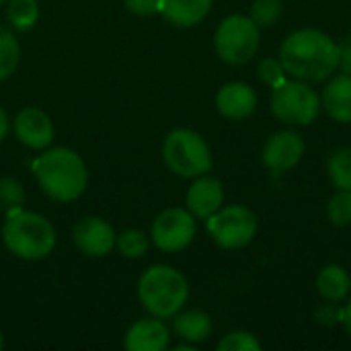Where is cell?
I'll return each instance as SVG.
<instances>
[{
  "label": "cell",
  "instance_id": "cell-15",
  "mask_svg": "<svg viewBox=\"0 0 351 351\" xmlns=\"http://www.w3.org/2000/svg\"><path fill=\"white\" fill-rule=\"evenodd\" d=\"M171 343L169 327L162 319H140L134 323L123 337V348L128 351H165Z\"/></svg>",
  "mask_w": 351,
  "mask_h": 351
},
{
  "label": "cell",
  "instance_id": "cell-27",
  "mask_svg": "<svg viewBox=\"0 0 351 351\" xmlns=\"http://www.w3.org/2000/svg\"><path fill=\"white\" fill-rule=\"evenodd\" d=\"M220 351H261L263 346L257 339V335L249 331H232L218 343Z\"/></svg>",
  "mask_w": 351,
  "mask_h": 351
},
{
  "label": "cell",
  "instance_id": "cell-14",
  "mask_svg": "<svg viewBox=\"0 0 351 351\" xmlns=\"http://www.w3.org/2000/svg\"><path fill=\"white\" fill-rule=\"evenodd\" d=\"M187 210L195 216V220H208L216 214L224 204V187L216 177L202 175L195 177L185 195Z\"/></svg>",
  "mask_w": 351,
  "mask_h": 351
},
{
  "label": "cell",
  "instance_id": "cell-8",
  "mask_svg": "<svg viewBox=\"0 0 351 351\" xmlns=\"http://www.w3.org/2000/svg\"><path fill=\"white\" fill-rule=\"evenodd\" d=\"M208 234L212 241L226 249V251H237L253 243L259 222L257 214L247 208V206H222L216 214H212L206 220Z\"/></svg>",
  "mask_w": 351,
  "mask_h": 351
},
{
  "label": "cell",
  "instance_id": "cell-21",
  "mask_svg": "<svg viewBox=\"0 0 351 351\" xmlns=\"http://www.w3.org/2000/svg\"><path fill=\"white\" fill-rule=\"evenodd\" d=\"M21 62V45L12 29L0 25V80L12 76Z\"/></svg>",
  "mask_w": 351,
  "mask_h": 351
},
{
  "label": "cell",
  "instance_id": "cell-4",
  "mask_svg": "<svg viewBox=\"0 0 351 351\" xmlns=\"http://www.w3.org/2000/svg\"><path fill=\"white\" fill-rule=\"evenodd\" d=\"M142 306L158 319H173L189 298L187 278L171 265H152L138 280Z\"/></svg>",
  "mask_w": 351,
  "mask_h": 351
},
{
  "label": "cell",
  "instance_id": "cell-34",
  "mask_svg": "<svg viewBox=\"0 0 351 351\" xmlns=\"http://www.w3.org/2000/svg\"><path fill=\"white\" fill-rule=\"evenodd\" d=\"M4 2H6V0H0V4H4Z\"/></svg>",
  "mask_w": 351,
  "mask_h": 351
},
{
  "label": "cell",
  "instance_id": "cell-28",
  "mask_svg": "<svg viewBox=\"0 0 351 351\" xmlns=\"http://www.w3.org/2000/svg\"><path fill=\"white\" fill-rule=\"evenodd\" d=\"M257 74H259L261 82L267 84L269 88H276L288 80V72H286L284 64L280 62V58H263L259 62Z\"/></svg>",
  "mask_w": 351,
  "mask_h": 351
},
{
  "label": "cell",
  "instance_id": "cell-19",
  "mask_svg": "<svg viewBox=\"0 0 351 351\" xmlns=\"http://www.w3.org/2000/svg\"><path fill=\"white\" fill-rule=\"evenodd\" d=\"M315 286H317V292L327 300V302H343L350 298L351 292V276L348 274L346 267L337 265V263H331V265H325L317 280H315Z\"/></svg>",
  "mask_w": 351,
  "mask_h": 351
},
{
  "label": "cell",
  "instance_id": "cell-13",
  "mask_svg": "<svg viewBox=\"0 0 351 351\" xmlns=\"http://www.w3.org/2000/svg\"><path fill=\"white\" fill-rule=\"evenodd\" d=\"M216 109L226 119L232 121L247 119L257 109V93L247 82L241 80L228 82L216 93Z\"/></svg>",
  "mask_w": 351,
  "mask_h": 351
},
{
  "label": "cell",
  "instance_id": "cell-26",
  "mask_svg": "<svg viewBox=\"0 0 351 351\" xmlns=\"http://www.w3.org/2000/svg\"><path fill=\"white\" fill-rule=\"evenodd\" d=\"M284 12V2L282 0H253L249 16L255 21L259 29L263 27H274Z\"/></svg>",
  "mask_w": 351,
  "mask_h": 351
},
{
  "label": "cell",
  "instance_id": "cell-9",
  "mask_svg": "<svg viewBox=\"0 0 351 351\" xmlns=\"http://www.w3.org/2000/svg\"><path fill=\"white\" fill-rule=\"evenodd\" d=\"M197 234L195 216L183 208H167L162 210L150 230V239L154 247L162 253H179L187 249Z\"/></svg>",
  "mask_w": 351,
  "mask_h": 351
},
{
  "label": "cell",
  "instance_id": "cell-5",
  "mask_svg": "<svg viewBox=\"0 0 351 351\" xmlns=\"http://www.w3.org/2000/svg\"><path fill=\"white\" fill-rule=\"evenodd\" d=\"M162 160L177 177L195 179L212 171L214 158L202 134L189 128H177L162 142Z\"/></svg>",
  "mask_w": 351,
  "mask_h": 351
},
{
  "label": "cell",
  "instance_id": "cell-18",
  "mask_svg": "<svg viewBox=\"0 0 351 351\" xmlns=\"http://www.w3.org/2000/svg\"><path fill=\"white\" fill-rule=\"evenodd\" d=\"M173 331L179 339H183L189 346L204 343L212 335V319L204 311H179L173 317Z\"/></svg>",
  "mask_w": 351,
  "mask_h": 351
},
{
  "label": "cell",
  "instance_id": "cell-1",
  "mask_svg": "<svg viewBox=\"0 0 351 351\" xmlns=\"http://www.w3.org/2000/svg\"><path fill=\"white\" fill-rule=\"evenodd\" d=\"M280 62L290 78L308 84L323 82L337 70L339 45L319 29H298L282 41Z\"/></svg>",
  "mask_w": 351,
  "mask_h": 351
},
{
  "label": "cell",
  "instance_id": "cell-2",
  "mask_svg": "<svg viewBox=\"0 0 351 351\" xmlns=\"http://www.w3.org/2000/svg\"><path fill=\"white\" fill-rule=\"evenodd\" d=\"M31 171L41 191L53 202H76L88 185L86 165L72 148H45L31 162Z\"/></svg>",
  "mask_w": 351,
  "mask_h": 351
},
{
  "label": "cell",
  "instance_id": "cell-23",
  "mask_svg": "<svg viewBox=\"0 0 351 351\" xmlns=\"http://www.w3.org/2000/svg\"><path fill=\"white\" fill-rule=\"evenodd\" d=\"M115 247L125 259H142L150 249V239L144 230L128 228V230L117 234Z\"/></svg>",
  "mask_w": 351,
  "mask_h": 351
},
{
  "label": "cell",
  "instance_id": "cell-22",
  "mask_svg": "<svg viewBox=\"0 0 351 351\" xmlns=\"http://www.w3.org/2000/svg\"><path fill=\"white\" fill-rule=\"evenodd\" d=\"M327 175L335 189L351 191V146H341L331 152L327 160Z\"/></svg>",
  "mask_w": 351,
  "mask_h": 351
},
{
  "label": "cell",
  "instance_id": "cell-6",
  "mask_svg": "<svg viewBox=\"0 0 351 351\" xmlns=\"http://www.w3.org/2000/svg\"><path fill=\"white\" fill-rule=\"evenodd\" d=\"M261 43V29L249 14L222 19L214 33V49L224 64L243 66L255 58Z\"/></svg>",
  "mask_w": 351,
  "mask_h": 351
},
{
  "label": "cell",
  "instance_id": "cell-10",
  "mask_svg": "<svg viewBox=\"0 0 351 351\" xmlns=\"http://www.w3.org/2000/svg\"><path fill=\"white\" fill-rule=\"evenodd\" d=\"M304 150H306V144L298 132L282 130V132H276L274 136H269V140L263 146L261 160L269 171L286 173L300 165Z\"/></svg>",
  "mask_w": 351,
  "mask_h": 351
},
{
  "label": "cell",
  "instance_id": "cell-3",
  "mask_svg": "<svg viewBox=\"0 0 351 351\" xmlns=\"http://www.w3.org/2000/svg\"><path fill=\"white\" fill-rule=\"evenodd\" d=\"M56 241V228L45 216L23 208L6 214L2 243L14 257L23 261H41L51 255Z\"/></svg>",
  "mask_w": 351,
  "mask_h": 351
},
{
  "label": "cell",
  "instance_id": "cell-30",
  "mask_svg": "<svg viewBox=\"0 0 351 351\" xmlns=\"http://www.w3.org/2000/svg\"><path fill=\"white\" fill-rule=\"evenodd\" d=\"M339 45V64L337 68L343 74H351V37H348L346 41L337 43Z\"/></svg>",
  "mask_w": 351,
  "mask_h": 351
},
{
  "label": "cell",
  "instance_id": "cell-12",
  "mask_svg": "<svg viewBox=\"0 0 351 351\" xmlns=\"http://www.w3.org/2000/svg\"><path fill=\"white\" fill-rule=\"evenodd\" d=\"M12 130L16 140L31 150H45L53 142V123L37 107H23L12 121Z\"/></svg>",
  "mask_w": 351,
  "mask_h": 351
},
{
  "label": "cell",
  "instance_id": "cell-7",
  "mask_svg": "<svg viewBox=\"0 0 351 351\" xmlns=\"http://www.w3.org/2000/svg\"><path fill=\"white\" fill-rule=\"evenodd\" d=\"M271 113L288 125H311L321 113V95L304 80H286L271 88Z\"/></svg>",
  "mask_w": 351,
  "mask_h": 351
},
{
  "label": "cell",
  "instance_id": "cell-31",
  "mask_svg": "<svg viewBox=\"0 0 351 351\" xmlns=\"http://www.w3.org/2000/svg\"><path fill=\"white\" fill-rule=\"evenodd\" d=\"M8 130H10V119H8L6 111L0 107V144H2L4 138L8 136Z\"/></svg>",
  "mask_w": 351,
  "mask_h": 351
},
{
  "label": "cell",
  "instance_id": "cell-17",
  "mask_svg": "<svg viewBox=\"0 0 351 351\" xmlns=\"http://www.w3.org/2000/svg\"><path fill=\"white\" fill-rule=\"evenodd\" d=\"M214 0H162L160 14L175 27L189 29L199 25L212 10Z\"/></svg>",
  "mask_w": 351,
  "mask_h": 351
},
{
  "label": "cell",
  "instance_id": "cell-29",
  "mask_svg": "<svg viewBox=\"0 0 351 351\" xmlns=\"http://www.w3.org/2000/svg\"><path fill=\"white\" fill-rule=\"evenodd\" d=\"M125 8L138 16H150L160 12V2L162 0H123Z\"/></svg>",
  "mask_w": 351,
  "mask_h": 351
},
{
  "label": "cell",
  "instance_id": "cell-11",
  "mask_svg": "<svg viewBox=\"0 0 351 351\" xmlns=\"http://www.w3.org/2000/svg\"><path fill=\"white\" fill-rule=\"evenodd\" d=\"M115 239L113 226L99 216H86L72 228V243L86 257H107L115 249Z\"/></svg>",
  "mask_w": 351,
  "mask_h": 351
},
{
  "label": "cell",
  "instance_id": "cell-32",
  "mask_svg": "<svg viewBox=\"0 0 351 351\" xmlns=\"http://www.w3.org/2000/svg\"><path fill=\"white\" fill-rule=\"evenodd\" d=\"M339 317H341V323H343L346 331L351 335V298H350V302L346 304V308L339 313Z\"/></svg>",
  "mask_w": 351,
  "mask_h": 351
},
{
  "label": "cell",
  "instance_id": "cell-20",
  "mask_svg": "<svg viewBox=\"0 0 351 351\" xmlns=\"http://www.w3.org/2000/svg\"><path fill=\"white\" fill-rule=\"evenodd\" d=\"M6 19L14 31L25 33L33 29L39 19V2L37 0H6Z\"/></svg>",
  "mask_w": 351,
  "mask_h": 351
},
{
  "label": "cell",
  "instance_id": "cell-25",
  "mask_svg": "<svg viewBox=\"0 0 351 351\" xmlns=\"http://www.w3.org/2000/svg\"><path fill=\"white\" fill-rule=\"evenodd\" d=\"M27 193L19 179L14 177H2L0 179V210L4 214L21 210L25 206Z\"/></svg>",
  "mask_w": 351,
  "mask_h": 351
},
{
  "label": "cell",
  "instance_id": "cell-24",
  "mask_svg": "<svg viewBox=\"0 0 351 351\" xmlns=\"http://www.w3.org/2000/svg\"><path fill=\"white\" fill-rule=\"evenodd\" d=\"M327 218L333 226L343 228L351 224V191L335 189V193L327 202Z\"/></svg>",
  "mask_w": 351,
  "mask_h": 351
},
{
  "label": "cell",
  "instance_id": "cell-33",
  "mask_svg": "<svg viewBox=\"0 0 351 351\" xmlns=\"http://www.w3.org/2000/svg\"><path fill=\"white\" fill-rule=\"evenodd\" d=\"M4 348V335H2V331H0V350Z\"/></svg>",
  "mask_w": 351,
  "mask_h": 351
},
{
  "label": "cell",
  "instance_id": "cell-16",
  "mask_svg": "<svg viewBox=\"0 0 351 351\" xmlns=\"http://www.w3.org/2000/svg\"><path fill=\"white\" fill-rule=\"evenodd\" d=\"M321 105L337 123H351V74L333 76L321 95Z\"/></svg>",
  "mask_w": 351,
  "mask_h": 351
}]
</instances>
